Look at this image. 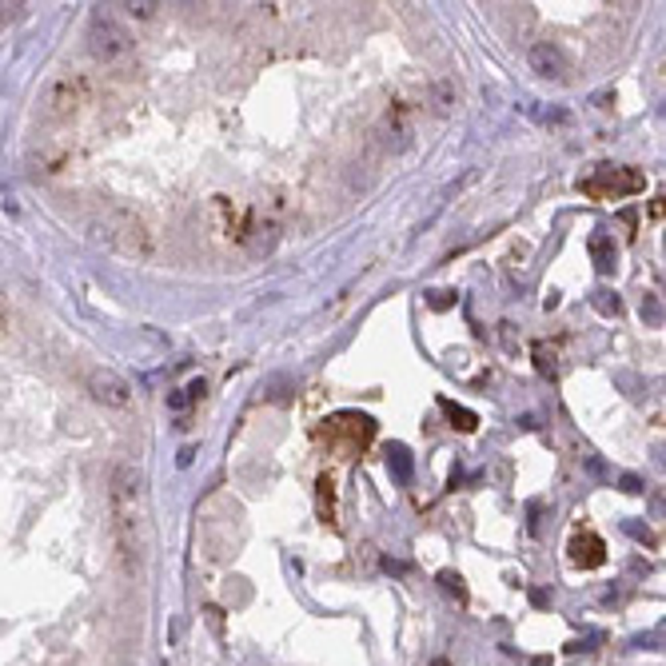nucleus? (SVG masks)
<instances>
[{"instance_id": "f257e3e1", "label": "nucleus", "mask_w": 666, "mask_h": 666, "mask_svg": "<svg viewBox=\"0 0 666 666\" xmlns=\"http://www.w3.org/2000/svg\"><path fill=\"white\" fill-rule=\"evenodd\" d=\"M108 503H112V530L116 546L124 554V567L140 570L148 546V511H144V475L132 463H116L108 475Z\"/></svg>"}, {"instance_id": "f03ea898", "label": "nucleus", "mask_w": 666, "mask_h": 666, "mask_svg": "<svg viewBox=\"0 0 666 666\" xmlns=\"http://www.w3.org/2000/svg\"><path fill=\"white\" fill-rule=\"evenodd\" d=\"M92 240L105 244V248L120 252L128 259H148L152 256V232L148 224L128 208H108L92 220Z\"/></svg>"}, {"instance_id": "7ed1b4c3", "label": "nucleus", "mask_w": 666, "mask_h": 666, "mask_svg": "<svg viewBox=\"0 0 666 666\" xmlns=\"http://www.w3.org/2000/svg\"><path fill=\"white\" fill-rule=\"evenodd\" d=\"M578 192L591 200H626V196L647 192V176L639 168H615V164H599L591 176L578 180Z\"/></svg>"}, {"instance_id": "20e7f679", "label": "nucleus", "mask_w": 666, "mask_h": 666, "mask_svg": "<svg viewBox=\"0 0 666 666\" xmlns=\"http://www.w3.org/2000/svg\"><path fill=\"white\" fill-rule=\"evenodd\" d=\"M89 100H92L89 76L65 73V76H57V81L44 89V116H49V120H68V116H76Z\"/></svg>"}, {"instance_id": "39448f33", "label": "nucleus", "mask_w": 666, "mask_h": 666, "mask_svg": "<svg viewBox=\"0 0 666 666\" xmlns=\"http://www.w3.org/2000/svg\"><path fill=\"white\" fill-rule=\"evenodd\" d=\"M89 49L97 60H105V65H112V60L128 57L132 52V36L124 25H116L112 17H97L89 28Z\"/></svg>"}, {"instance_id": "423d86ee", "label": "nucleus", "mask_w": 666, "mask_h": 666, "mask_svg": "<svg viewBox=\"0 0 666 666\" xmlns=\"http://www.w3.org/2000/svg\"><path fill=\"white\" fill-rule=\"evenodd\" d=\"M320 435L323 439H347L352 447H368L376 439V423L368 415H355V411H339V415L328 419V427Z\"/></svg>"}, {"instance_id": "0eeeda50", "label": "nucleus", "mask_w": 666, "mask_h": 666, "mask_svg": "<svg viewBox=\"0 0 666 666\" xmlns=\"http://www.w3.org/2000/svg\"><path fill=\"white\" fill-rule=\"evenodd\" d=\"M89 391H92V399L105 403V407H128L132 403V383L108 368L89 371Z\"/></svg>"}, {"instance_id": "6e6552de", "label": "nucleus", "mask_w": 666, "mask_h": 666, "mask_svg": "<svg viewBox=\"0 0 666 666\" xmlns=\"http://www.w3.org/2000/svg\"><path fill=\"white\" fill-rule=\"evenodd\" d=\"M527 60H530V73H538L543 81H554V84H567L570 81V65H567V57H562L559 44L538 41L535 49H530Z\"/></svg>"}, {"instance_id": "1a4fd4ad", "label": "nucleus", "mask_w": 666, "mask_h": 666, "mask_svg": "<svg viewBox=\"0 0 666 666\" xmlns=\"http://www.w3.org/2000/svg\"><path fill=\"white\" fill-rule=\"evenodd\" d=\"M567 551H570V562L583 570H599L602 562H607V543H602L594 530H578L567 543Z\"/></svg>"}, {"instance_id": "9d476101", "label": "nucleus", "mask_w": 666, "mask_h": 666, "mask_svg": "<svg viewBox=\"0 0 666 666\" xmlns=\"http://www.w3.org/2000/svg\"><path fill=\"white\" fill-rule=\"evenodd\" d=\"M586 252H591V259H594V267H599V275H610L618 267V248H615V240H610L607 232H594L591 240H586Z\"/></svg>"}, {"instance_id": "9b49d317", "label": "nucleus", "mask_w": 666, "mask_h": 666, "mask_svg": "<svg viewBox=\"0 0 666 666\" xmlns=\"http://www.w3.org/2000/svg\"><path fill=\"white\" fill-rule=\"evenodd\" d=\"M427 100H431V112L435 116H447L451 108L459 105V92H455V84H451V81H439V84H431Z\"/></svg>"}, {"instance_id": "f8f14e48", "label": "nucleus", "mask_w": 666, "mask_h": 666, "mask_svg": "<svg viewBox=\"0 0 666 666\" xmlns=\"http://www.w3.org/2000/svg\"><path fill=\"white\" fill-rule=\"evenodd\" d=\"M439 407L447 411V419H451V427H455V431L471 435L475 427H479V415H475V411H467V407H459V403H455V399H447V395L439 399Z\"/></svg>"}, {"instance_id": "ddd939ff", "label": "nucleus", "mask_w": 666, "mask_h": 666, "mask_svg": "<svg viewBox=\"0 0 666 666\" xmlns=\"http://www.w3.org/2000/svg\"><path fill=\"white\" fill-rule=\"evenodd\" d=\"M315 499H320V519L336 523V479H331V475H320V483H315Z\"/></svg>"}, {"instance_id": "4468645a", "label": "nucleus", "mask_w": 666, "mask_h": 666, "mask_svg": "<svg viewBox=\"0 0 666 666\" xmlns=\"http://www.w3.org/2000/svg\"><path fill=\"white\" fill-rule=\"evenodd\" d=\"M204 391H208V383H204V379H192L188 387H176V391L168 395V407H172V411H188Z\"/></svg>"}, {"instance_id": "2eb2a0df", "label": "nucleus", "mask_w": 666, "mask_h": 666, "mask_svg": "<svg viewBox=\"0 0 666 666\" xmlns=\"http://www.w3.org/2000/svg\"><path fill=\"white\" fill-rule=\"evenodd\" d=\"M387 467H391V475L399 483H407L411 479V451L403 447V443H391V447H387Z\"/></svg>"}, {"instance_id": "dca6fc26", "label": "nucleus", "mask_w": 666, "mask_h": 666, "mask_svg": "<svg viewBox=\"0 0 666 666\" xmlns=\"http://www.w3.org/2000/svg\"><path fill=\"white\" fill-rule=\"evenodd\" d=\"M591 304H594V312H602V315H623V299H618L615 291H607V288L594 291Z\"/></svg>"}, {"instance_id": "f3484780", "label": "nucleus", "mask_w": 666, "mask_h": 666, "mask_svg": "<svg viewBox=\"0 0 666 666\" xmlns=\"http://www.w3.org/2000/svg\"><path fill=\"white\" fill-rule=\"evenodd\" d=\"M535 368H538V376H546V379L559 376V363H554V347H546V344L535 347Z\"/></svg>"}, {"instance_id": "a211bd4d", "label": "nucleus", "mask_w": 666, "mask_h": 666, "mask_svg": "<svg viewBox=\"0 0 666 666\" xmlns=\"http://www.w3.org/2000/svg\"><path fill=\"white\" fill-rule=\"evenodd\" d=\"M439 586L451 594L455 602H467V586H463V578L455 575V570H439Z\"/></svg>"}, {"instance_id": "6ab92c4d", "label": "nucleus", "mask_w": 666, "mask_h": 666, "mask_svg": "<svg viewBox=\"0 0 666 666\" xmlns=\"http://www.w3.org/2000/svg\"><path fill=\"white\" fill-rule=\"evenodd\" d=\"M124 9H128L132 17L148 20V17H156V9H160V4H156V0H128V4H124Z\"/></svg>"}, {"instance_id": "aec40b11", "label": "nucleus", "mask_w": 666, "mask_h": 666, "mask_svg": "<svg viewBox=\"0 0 666 666\" xmlns=\"http://www.w3.org/2000/svg\"><path fill=\"white\" fill-rule=\"evenodd\" d=\"M626 535H634V538H639V543L654 546V530H650V527H639V523H626Z\"/></svg>"}, {"instance_id": "412c9836", "label": "nucleus", "mask_w": 666, "mask_h": 666, "mask_svg": "<svg viewBox=\"0 0 666 666\" xmlns=\"http://www.w3.org/2000/svg\"><path fill=\"white\" fill-rule=\"evenodd\" d=\"M618 487H623L626 495H639V491H642V479H639V475H623V479H618Z\"/></svg>"}, {"instance_id": "4be33fe9", "label": "nucleus", "mask_w": 666, "mask_h": 666, "mask_svg": "<svg viewBox=\"0 0 666 666\" xmlns=\"http://www.w3.org/2000/svg\"><path fill=\"white\" fill-rule=\"evenodd\" d=\"M642 315H647V320H650V323H658V320H662V312H658L654 296H647V299H642Z\"/></svg>"}, {"instance_id": "5701e85b", "label": "nucleus", "mask_w": 666, "mask_h": 666, "mask_svg": "<svg viewBox=\"0 0 666 666\" xmlns=\"http://www.w3.org/2000/svg\"><path fill=\"white\" fill-rule=\"evenodd\" d=\"M647 642H666V623L658 626L654 634H642V639H634V647H647Z\"/></svg>"}, {"instance_id": "b1692460", "label": "nucleus", "mask_w": 666, "mask_h": 666, "mask_svg": "<svg viewBox=\"0 0 666 666\" xmlns=\"http://www.w3.org/2000/svg\"><path fill=\"white\" fill-rule=\"evenodd\" d=\"M650 216H654V220H658V216H666V192H662V196H658V200H654V204H650Z\"/></svg>"}, {"instance_id": "393cba45", "label": "nucleus", "mask_w": 666, "mask_h": 666, "mask_svg": "<svg viewBox=\"0 0 666 666\" xmlns=\"http://www.w3.org/2000/svg\"><path fill=\"white\" fill-rule=\"evenodd\" d=\"M451 304V291H431V307H447Z\"/></svg>"}, {"instance_id": "a878e982", "label": "nucleus", "mask_w": 666, "mask_h": 666, "mask_svg": "<svg viewBox=\"0 0 666 666\" xmlns=\"http://www.w3.org/2000/svg\"><path fill=\"white\" fill-rule=\"evenodd\" d=\"M530 599H535V607H546V602H551V594H546V591H535Z\"/></svg>"}, {"instance_id": "bb28decb", "label": "nucleus", "mask_w": 666, "mask_h": 666, "mask_svg": "<svg viewBox=\"0 0 666 666\" xmlns=\"http://www.w3.org/2000/svg\"><path fill=\"white\" fill-rule=\"evenodd\" d=\"M527 666H551V654H535Z\"/></svg>"}, {"instance_id": "cd10ccee", "label": "nucleus", "mask_w": 666, "mask_h": 666, "mask_svg": "<svg viewBox=\"0 0 666 666\" xmlns=\"http://www.w3.org/2000/svg\"><path fill=\"white\" fill-rule=\"evenodd\" d=\"M431 666H451V662H447V658H435V662H431Z\"/></svg>"}]
</instances>
